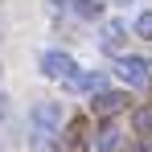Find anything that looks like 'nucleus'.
Wrapping results in <instances>:
<instances>
[{"instance_id": "f257e3e1", "label": "nucleus", "mask_w": 152, "mask_h": 152, "mask_svg": "<svg viewBox=\"0 0 152 152\" xmlns=\"http://www.w3.org/2000/svg\"><path fill=\"white\" fill-rule=\"evenodd\" d=\"M41 74H45V78H58V82H74L78 66H74V58H70V53L45 50V53H41Z\"/></svg>"}, {"instance_id": "f03ea898", "label": "nucleus", "mask_w": 152, "mask_h": 152, "mask_svg": "<svg viewBox=\"0 0 152 152\" xmlns=\"http://www.w3.org/2000/svg\"><path fill=\"white\" fill-rule=\"evenodd\" d=\"M29 119H33V127H37L41 136H50V132H58V127H62V103L41 99L33 111H29Z\"/></svg>"}, {"instance_id": "7ed1b4c3", "label": "nucleus", "mask_w": 152, "mask_h": 152, "mask_svg": "<svg viewBox=\"0 0 152 152\" xmlns=\"http://www.w3.org/2000/svg\"><path fill=\"white\" fill-rule=\"evenodd\" d=\"M119 74H124L127 86H148V62L144 58H119Z\"/></svg>"}, {"instance_id": "20e7f679", "label": "nucleus", "mask_w": 152, "mask_h": 152, "mask_svg": "<svg viewBox=\"0 0 152 152\" xmlns=\"http://www.w3.org/2000/svg\"><path fill=\"white\" fill-rule=\"evenodd\" d=\"M91 107H95V115H115V111L127 107V95L124 91H99V95L91 99Z\"/></svg>"}, {"instance_id": "39448f33", "label": "nucleus", "mask_w": 152, "mask_h": 152, "mask_svg": "<svg viewBox=\"0 0 152 152\" xmlns=\"http://www.w3.org/2000/svg\"><path fill=\"white\" fill-rule=\"evenodd\" d=\"M124 21L115 17V21H103V33H99V45L103 50H119V41H124Z\"/></svg>"}, {"instance_id": "423d86ee", "label": "nucleus", "mask_w": 152, "mask_h": 152, "mask_svg": "<svg viewBox=\"0 0 152 152\" xmlns=\"http://www.w3.org/2000/svg\"><path fill=\"white\" fill-rule=\"evenodd\" d=\"M115 144H119V127L103 124V127H99V136H95V148H99V152H111Z\"/></svg>"}, {"instance_id": "0eeeda50", "label": "nucleus", "mask_w": 152, "mask_h": 152, "mask_svg": "<svg viewBox=\"0 0 152 152\" xmlns=\"http://www.w3.org/2000/svg\"><path fill=\"white\" fill-rule=\"evenodd\" d=\"M132 127H136L140 136H152V103H148V107H136V115H132Z\"/></svg>"}, {"instance_id": "6e6552de", "label": "nucleus", "mask_w": 152, "mask_h": 152, "mask_svg": "<svg viewBox=\"0 0 152 152\" xmlns=\"http://www.w3.org/2000/svg\"><path fill=\"white\" fill-rule=\"evenodd\" d=\"M103 4H107V0H74V12L91 21V17H99V12H103Z\"/></svg>"}, {"instance_id": "1a4fd4ad", "label": "nucleus", "mask_w": 152, "mask_h": 152, "mask_svg": "<svg viewBox=\"0 0 152 152\" xmlns=\"http://www.w3.org/2000/svg\"><path fill=\"white\" fill-rule=\"evenodd\" d=\"M74 86H82V91H99V86H103V74H74Z\"/></svg>"}, {"instance_id": "9d476101", "label": "nucleus", "mask_w": 152, "mask_h": 152, "mask_svg": "<svg viewBox=\"0 0 152 152\" xmlns=\"http://www.w3.org/2000/svg\"><path fill=\"white\" fill-rule=\"evenodd\" d=\"M136 37H148L152 41V12H140L136 17Z\"/></svg>"}, {"instance_id": "9b49d317", "label": "nucleus", "mask_w": 152, "mask_h": 152, "mask_svg": "<svg viewBox=\"0 0 152 152\" xmlns=\"http://www.w3.org/2000/svg\"><path fill=\"white\" fill-rule=\"evenodd\" d=\"M53 4H74V0H53Z\"/></svg>"}]
</instances>
